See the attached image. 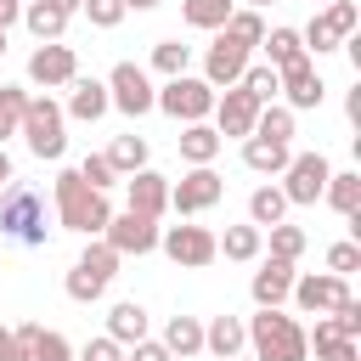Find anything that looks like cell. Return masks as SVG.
Instances as JSON below:
<instances>
[{
  "label": "cell",
  "mask_w": 361,
  "mask_h": 361,
  "mask_svg": "<svg viewBox=\"0 0 361 361\" xmlns=\"http://www.w3.org/2000/svg\"><path fill=\"white\" fill-rule=\"evenodd\" d=\"M51 6H56V11H68V17H73V11H79V6H85V0H51Z\"/></svg>",
  "instance_id": "816d5d0a"
},
{
  "label": "cell",
  "mask_w": 361,
  "mask_h": 361,
  "mask_svg": "<svg viewBox=\"0 0 361 361\" xmlns=\"http://www.w3.org/2000/svg\"><path fill=\"white\" fill-rule=\"evenodd\" d=\"M102 85H107V107H118L124 118H147L152 102H158L147 68H135V62H113V73H107Z\"/></svg>",
  "instance_id": "8992f818"
},
{
  "label": "cell",
  "mask_w": 361,
  "mask_h": 361,
  "mask_svg": "<svg viewBox=\"0 0 361 361\" xmlns=\"http://www.w3.org/2000/svg\"><path fill=\"white\" fill-rule=\"evenodd\" d=\"M175 147H180V158L192 164V169H203V164H214L220 158V135H214V124H180V135H175Z\"/></svg>",
  "instance_id": "603a6c76"
},
{
  "label": "cell",
  "mask_w": 361,
  "mask_h": 361,
  "mask_svg": "<svg viewBox=\"0 0 361 361\" xmlns=\"http://www.w3.org/2000/svg\"><path fill=\"white\" fill-rule=\"evenodd\" d=\"M23 23H28V34L39 45H51V39L68 34V11H56L51 0H23Z\"/></svg>",
  "instance_id": "d4e9b609"
},
{
  "label": "cell",
  "mask_w": 361,
  "mask_h": 361,
  "mask_svg": "<svg viewBox=\"0 0 361 361\" xmlns=\"http://www.w3.org/2000/svg\"><path fill=\"white\" fill-rule=\"evenodd\" d=\"M355 23H361L355 0H333L322 17H310V28H305L299 39H305V51H316V56H322V51H338V45L355 34Z\"/></svg>",
  "instance_id": "7c38bea8"
},
{
  "label": "cell",
  "mask_w": 361,
  "mask_h": 361,
  "mask_svg": "<svg viewBox=\"0 0 361 361\" xmlns=\"http://www.w3.org/2000/svg\"><path fill=\"white\" fill-rule=\"evenodd\" d=\"M147 327H152V316H147V305H135V299H118V305L107 310V338H113L118 350L141 344V338H147Z\"/></svg>",
  "instance_id": "44dd1931"
},
{
  "label": "cell",
  "mask_w": 361,
  "mask_h": 361,
  "mask_svg": "<svg viewBox=\"0 0 361 361\" xmlns=\"http://www.w3.org/2000/svg\"><path fill=\"white\" fill-rule=\"evenodd\" d=\"M243 344H248V333H243V316H214V322H203V350H209L214 361H231V355H243Z\"/></svg>",
  "instance_id": "7402d4cb"
},
{
  "label": "cell",
  "mask_w": 361,
  "mask_h": 361,
  "mask_svg": "<svg viewBox=\"0 0 361 361\" xmlns=\"http://www.w3.org/2000/svg\"><path fill=\"white\" fill-rule=\"evenodd\" d=\"M23 113H28V90L23 85H0V147L23 130Z\"/></svg>",
  "instance_id": "d6a6232c"
},
{
  "label": "cell",
  "mask_w": 361,
  "mask_h": 361,
  "mask_svg": "<svg viewBox=\"0 0 361 361\" xmlns=\"http://www.w3.org/2000/svg\"><path fill=\"white\" fill-rule=\"evenodd\" d=\"M17 17H23V0H0V34H6Z\"/></svg>",
  "instance_id": "7dc6e473"
},
{
  "label": "cell",
  "mask_w": 361,
  "mask_h": 361,
  "mask_svg": "<svg viewBox=\"0 0 361 361\" xmlns=\"http://www.w3.org/2000/svg\"><path fill=\"white\" fill-rule=\"evenodd\" d=\"M0 237H11V243H23V248H39V243L51 237V226H45V197H39L34 186L11 180V186L0 192Z\"/></svg>",
  "instance_id": "3957f363"
},
{
  "label": "cell",
  "mask_w": 361,
  "mask_h": 361,
  "mask_svg": "<svg viewBox=\"0 0 361 361\" xmlns=\"http://www.w3.org/2000/svg\"><path fill=\"white\" fill-rule=\"evenodd\" d=\"M51 197H56V220H62L68 231H79V237H102V231H107V220H113L107 192L85 186V180H79V169H62V175H56V186H51Z\"/></svg>",
  "instance_id": "6da1fadb"
},
{
  "label": "cell",
  "mask_w": 361,
  "mask_h": 361,
  "mask_svg": "<svg viewBox=\"0 0 361 361\" xmlns=\"http://www.w3.org/2000/svg\"><path fill=\"white\" fill-rule=\"evenodd\" d=\"M327 327H333L338 338H361V299L350 293L344 305H333V310H327Z\"/></svg>",
  "instance_id": "f35d334b"
},
{
  "label": "cell",
  "mask_w": 361,
  "mask_h": 361,
  "mask_svg": "<svg viewBox=\"0 0 361 361\" xmlns=\"http://www.w3.org/2000/svg\"><path fill=\"white\" fill-rule=\"evenodd\" d=\"M0 56H6V34H0Z\"/></svg>",
  "instance_id": "11a10c76"
},
{
  "label": "cell",
  "mask_w": 361,
  "mask_h": 361,
  "mask_svg": "<svg viewBox=\"0 0 361 361\" xmlns=\"http://www.w3.org/2000/svg\"><path fill=\"white\" fill-rule=\"evenodd\" d=\"M220 197H226V180L214 175V164L186 169L180 180H169V209H175V214H203V209H214Z\"/></svg>",
  "instance_id": "30bf717a"
},
{
  "label": "cell",
  "mask_w": 361,
  "mask_h": 361,
  "mask_svg": "<svg viewBox=\"0 0 361 361\" xmlns=\"http://www.w3.org/2000/svg\"><path fill=\"white\" fill-rule=\"evenodd\" d=\"M254 118H259V102H254L243 85H231V90L214 96V135H220V141H226V135L248 141V135H254Z\"/></svg>",
  "instance_id": "2e32d148"
},
{
  "label": "cell",
  "mask_w": 361,
  "mask_h": 361,
  "mask_svg": "<svg viewBox=\"0 0 361 361\" xmlns=\"http://www.w3.org/2000/svg\"><path fill=\"white\" fill-rule=\"evenodd\" d=\"M265 62L282 73V68H293V62H305L310 51H305V39H299V28H265Z\"/></svg>",
  "instance_id": "4316f807"
},
{
  "label": "cell",
  "mask_w": 361,
  "mask_h": 361,
  "mask_svg": "<svg viewBox=\"0 0 361 361\" xmlns=\"http://www.w3.org/2000/svg\"><path fill=\"white\" fill-rule=\"evenodd\" d=\"M248 344H254V361H310V338L299 327V316H282V310H259L243 322Z\"/></svg>",
  "instance_id": "7a4b0ae2"
},
{
  "label": "cell",
  "mask_w": 361,
  "mask_h": 361,
  "mask_svg": "<svg viewBox=\"0 0 361 361\" xmlns=\"http://www.w3.org/2000/svg\"><path fill=\"white\" fill-rule=\"evenodd\" d=\"M124 192H130V214H147V220H158L164 209H169V175H158V169H135V175H124Z\"/></svg>",
  "instance_id": "ac0fdd59"
},
{
  "label": "cell",
  "mask_w": 361,
  "mask_h": 361,
  "mask_svg": "<svg viewBox=\"0 0 361 361\" xmlns=\"http://www.w3.org/2000/svg\"><path fill=\"white\" fill-rule=\"evenodd\" d=\"M158 0H124V11H152Z\"/></svg>",
  "instance_id": "f907efd6"
},
{
  "label": "cell",
  "mask_w": 361,
  "mask_h": 361,
  "mask_svg": "<svg viewBox=\"0 0 361 361\" xmlns=\"http://www.w3.org/2000/svg\"><path fill=\"white\" fill-rule=\"evenodd\" d=\"M17 135L28 141L34 158L56 164L68 152V113H62V102L56 96H28V113H23V130Z\"/></svg>",
  "instance_id": "277c9868"
},
{
  "label": "cell",
  "mask_w": 361,
  "mask_h": 361,
  "mask_svg": "<svg viewBox=\"0 0 361 361\" xmlns=\"http://www.w3.org/2000/svg\"><path fill=\"white\" fill-rule=\"evenodd\" d=\"M327 175H333V164H327L322 152H293V158H288V169H282V197H288V209H293V203H299V209H310V203L322 197Z\"/></svg>",
  "instance_id": "ba28073f"
},
{
  "label": "cell",
  "mask_w": 361,
  "mask_h": 361,
  "mask_svg": "<svg viewBox=\"0 0 361 361\" xmlns=\"http://www.w3.org/2000/svg\"><path fill=\"white\" fill-rule=\"evenodd\" d=\"M118 276V254L102 243V237H90L85 243V254L73 259V271L62 276V293L73 299V305H96L102 293H107V282Z\"/></svg>",
  "instance_id": "5b68a950"
},
{
  "label": "cell",
  "mask_w": 361,
  "mask_h": 361,
  "mask_svg": "<svg viewBox=\"0 0 361 361\" xmlns=\"http://www.w3.org/2000/svg\"><path fill=\"white\" fill-rule=\"evenodd\" d=\"M28 361H73V344L62 333H39V344L28 350Z\"/></svg>",
  "instance_id": "b9f144b4"
},
{
  "label": "cell",
  "mask_w": 361,
  "mask_h": 361,
  "mask_svg": "<svg viewBox=\"0 0 361 361\" xmlns=\"http://www.w3.org/2000/svg\"><path fill=\"white\" fill-rule=\"evenodd\" d=\"M231 361H254V355H231Z\"/></svg>",
  "instance_id": "db71d44e"
},
{
  "label": "cell",
  "mask_w": 361,
  "mask_h": 361,
  "mask_svg": "<svg viewBox=\"0 0 361 361\" xmlns=\"http://www.w3.org/2000/svg\"><path fill=\"white\" fill-rule=\"evenodd\" d=\"M102 158L113 164V175H135V169H147V135H118Z\"/></svg>",
  "instance_id": "1f68e13d"
},
{
  "label": "cell",
  "mask_w": 361,
  "mask_h": 361,
  "mask_svg": "<svg viewBox=\"0 0 361 361\" xmlns=\"http://www.w3.org/2000/svg\"><path fill=\"white\" fill-rule=\"evenodd\" d=\"M158 344H164L175 361H186V355H203V322H197V316H169Z\"/></svg>",
  "instance_id": "cb8c5ba5"
},
{
  "label": "cell",
  "mask_w": 361,
  "mask_h": 361,
  "mask_svg": "<svg viewBox=\"0 0 361 361\" xmlns=\"http://www.w3.org/2000/svg\"><path fill=\"white\" fill-rule=\"evenodd\" d=\"M79 11L90 17V28H118L124 23V0H85Z\"/></svg>",
  "instance_id": "60d3db41"
},
{
  "label": "cell",
  "mask_w": 361,
  "mask_h": 361,
  "mask_svg": "<svg viewBox=\"0 0 361 361\" xmlns=\"http://www.w3.org/2000/svg\"><path fill=\"white\" fill-rule=\"evenodd\" d=\"M327 271H333V276L361 271V248H355V243H333V248H327Z\"/></svg>",
  "instance_id": "7bdbcfd3"
},
{
  "label": "cell",
  "mask_w": 361,
  "mask_h": 361,
  "mask_svg": "<svg viewBox=\"0 0 361 361\" xmlns=\"http://www.w3.org/2000/svg\"><path fill=\"white\" fill-rule=\"evenodd\" d=\"M254 135H265V141H293V113L282 107V102H271V107H259V118H254Z\"/></svg>",
  "instance_id": "d590c367"
},
{
  "label": "cell",
  "mask_w": 361,
  "mask_h": 361,
  "mask_svg": "<svg viewBox=\"0 0 361 361\" xmlns=\"http://www.w3.org/2000/svg\"><path fill=\"white\" fill-rule=\"evenodd\" d=\"M231 11H237V0H180V23L203 28V34H220Z\"/></svg>",
  "instance_id": "f546056e"
},
{
  "label": "cell",
  "mask_w": 361,
  "mask_h": 361,
  "mask_svg": "<svg viewBox=\"0 0 361 361\" xmlns=\"http://www.w3.org/2000/svg\"><path fill=\"white\" fill-rule=\"evenodd\" d=\"M158 231H164L158 220H147V214H130V209H124V214H113V220H107L102 243H107L118 259H124V254H135V259H141V254H152V248H158Z\"/></svg>",
  "instance_id": "5bb4252c"
},
{
  "label": "cell",
  "mask_w": 361,
  "mask_h": 361,
  "mask_svg": "<svg viewBox=\"0 0 361 361\" xmlns=\"http://www.w3.org/2000/svg\"><path fill=\"white\" fill-rule=\"evenodd\" d=\"M214 96H220V90H209V85H203V79H192V73H180V79H164V90H158V102H152V107H164V113H169V118H180V124H209Z\"/></svg>",
  "instance_id": "52a82bcc"
},
{
  "label": "cell",
  "mask_w": 361,
  "mask_h": 361,
  "mask_svg": "<svg viewBox=\"0 0 361 361\" xmlns=\"http://www.w3.org/2000/svg\"><path fill=\"white\" fill-rule=\"evenodd\" d=\"M237 85H243V90H248L259 107H271V102H276V68H271V62H248Z\"/></svg>",
  "instance_id": "e575fe53"
},
{
  "label": "cell",
  "mask_w": 361,
  "mask_h": 361,
  "mask_svg": "<svg viewBox=\"0 0 361 361\" xmlns=\"http://www.w3.org/2000/svg\"><path fill=\"white\" fill-rule=\"evenodd\" d=\"M305 243H310V237H305L299 226H288V220H282V226H271V259H288V265H299Z\"/></svg>",
  "instance_id": "74e56055"
},
{
  "label": "cell",
  "mask_w": 361,
  "mask_h": 361,
  "mask_svg": "<svg viewBox=\"0 0 361 361\" xmlns=\"http://www.w3.org/2000/svg\"><path fill=\"white\" fill-rule=\"evenodd\" d=\"M226 34H231V39H243V45L254 51V45L265 39V11H248V6H237V11L226 17Z\"/></svg>",
  "instance_id": "8d00e7d4"
},
{
  "label": "cell",
  "mask_w": 361,
  "mask_h": 361,
  "mask_svg": "<svg viewBox=\"0 0 361 361\" xmlns=\"http://www.w3.org/2000/svg\"><path fill=\"white\" fill-rule=\"evenodd\" d=\"M73 73H79L73 45L51 39V45H34V51H28V85H39V90H68Z\"/></svg>",
  "instance_id": "4fadbf2b"
},
{
  "label": "cell",
  "mask_w": 361,
  "mask_h": 361,
  "mask_svg": "<svg viewBox=\"0 0 361 361\" xmlns=\"http://www.w3.org/2000/svg\"><path fill=\"white\" fill-rule=\"evenodd\" d=\"M124 361H175V355H169L158 338H141V344H130V350H124Z\"/></svg>",
  "instance_id": "f6af8a7d"
},
{
  "label": "cell",
  "mask_w": 361,
  "mask_h": 361,
  "mask_svg": "<svg viewBox=\"0 0 361 361\" xmlns=\"http://www.w3.org/2000/svg\"><path fill=\"white\" fill-rule=\"evenodd\" d=\"M39 333H45L39 322H23V327H11V338H17V355H23V361H28V350L39 344Z\"/></svg>",
  "instance_id": "bcb514c9"
},
{
  "label": "cell",
  "mask_w": 361,
  "mask_h": 361,
  "mask_svg": "<svg viewBox=\"0 0 361 361\" xmlns=\"http://www.w3.org/2000/svg\"><path fill=\"white\" fill-rule=\"evenodd\" d=\"M73 361H124V350H118V344H113V338L102 333V338H90V344H85V350H79Z\"/></svg>",
  "instance_id": "ee69618b"
},
{
  "label": "cell",
  "mask_w": 361,
  "mask_h": 361,
  "mask_svg": "<svg viewBox=\"0 0 361 361\" xmlns=\"http://www.w3.org/2000/svg\"><path fill=\"white\" fill-rule=\"evenodd\" d=\"M293 276H299V271H293L288 259H265V265L254 271V282H248L254 305H259V310H282V299L293 293Z\"/></svg>",
  "instance_id": "d6986e66"
},
{
  "label": "cell",
  "mask_w": 361,
  "mask_h": 361,
  "mask_svg": "<svg viewBox=\"0 0 361 361\" xmlns=\"http://www.w3.org/2000/svg\"><path fill=\"white\" fill-rule=\"evenodd\" d=\"M11 180H17V169H11V152H6V147H0V192H6V186H11Z\"/></svg>",
  "instance_id": "681fc988"
},
{
  "label": "cell",
  "mask_w": 361,
  "mask_h": 361,
  "mask_svg": "<svg viewBox=\"0 0 361 361\" xmlns=\"http://www.w3.org/2000/svg\"><path fill=\"white\" fill-rule=\"evenodd\" d=\"M152 68H158L164 79H180V73L192 68V45H180V39H158V45H152Z\"/></svg>",
  "instance_id": "836d02e7"
},
{
  "label": "cell",
  "mask_w": 361,
  "mask_h": 361,
  "mask_svg": "<svg viewBox=\"0 0 361 361\" xmlns=\"http://www.w3.org/2000/svg\"><path fill=\"white\" fill-rule=\"evenodd\" d=\"M158 248H164L175 265H186V271H203V265L220 259L209 226H164V231H158Z\"/></svg>",
  "instance_id": "8fae6325"
},
{
  "label": "cell",
  "mask_w": 361,
  "mask_h": 361,
  "mask_svg": "<svg viewBox=\"0 0 361 361\" xmlns=\"http://www.w3.org/2000/svg\"><path fill=\"white\" fill-rule=\"evenodd\" d=\"M259 248H265V231H259V226H226V237H214V254H226V259H237V265L259 259Z\"/></svg>",
  "instance_id": "f1b7e54d"
},
{
  "label": "cell",
  "mask_w": 361,
  "mask_h": 361,
  "mask_svg": "<svg viewBox=\"0 0 361 361\" xmlns=\"http://www.w3.org/2000/svg\"><path fill=\"white\" fill-rule=\"evenodd\" d=\"M288 158H293V147H282V141H265V135H248V141H243V164H248L254 175H282Z\"/></svg>",
  "instance_id": "484cf974"
},
{
  "label": "cell",
  "mask_w": 361,
  "mask_h": 361,
  "mask_svg": "<svg viewBox=\"0 0 361 361\" xmlns=\"http://www.w3.org/2000/svg\"><path fill=\"white\" fill-rule=\"evenodd\" d=\"M305 316H327L333 305H344L350 299V276H333V271H322V276H293V293H288Z\"/></svg>",
  "instance_id": "e0dca14e"
},
{
  "label": "cell",
  "mask_w": 361,
  "mask_h": 361,
  "mask_svg": "<svg viewBox=\"0 0 361 361\" xmlns=\"http://www.w3.org/2000/svg\"><path fill=\"white\" fill-rule=\"evenodd\" d=\"M248 62H254V51L220 28V34H214V45L203 51V85H209V90H231V85L243 79V68H248Z\"/></svg>",
  "instance_id": "9c48e42d"
},
{
  "label": "cell",
  "mask_w": 361,
  "mask_h": 361,
  "mask_svg": "<svg viewBox=\"0 0 361 361\" xmlns=\"http://www.w3.org/2000/svg\"><path fill=\"white\" fill-rule=\"evenodd\" d=\"M282 220H288V197H282V186H254V192H248V226L271 231V226H282Z\"/></svg>",
  "instance_id": "83f0119b"
},
{
  "label": "cell",
  "mask_w": 361,
  "mask_h": 361,
  "mask_svg": "<svg viewBox=\"0 0 361 361\" xmlns=\"http://www.w3.org/2000/svg\"><path fill=\"white\" fill-rule=\"evenodd\" d=\"M276 96H282V107H288V113H310V107H322L327 85H322L316 62L305 56V62H293V68H282V73H276Z\"/></svg>",
  "instance_id": "9a60e30c"
},
{
  "label": "cell",
  "mask_w": 361,
  "mask_h": 361,
  "mask_svg": "<svg viewBox=\"0 0 361 361\" xmlns=\"http://www.w3.org/2000/svg\"><path fill=\"white\" fill-rule=\"evenodd\" d=\"M0 361H23V355H17V338H11V327H0Z\"/></svg>",
  "instance_id": "c3c4849f"
},
{
  "label": "cell",
  "mask_w": 361,
  "mask_h": 361,
  "mask_svg": "<svg viewBox=\"0 0 361 361\" xmlns=\"http://www.w3.org/2000/svg\"><path fill=\"white\" fill-rule=\"evenodd\" d=\"M243 6H248V11H265V6H276V0H243Z\"/></svg>",
  "instance_id": "f5cc1de1"
},
{
  "label": "cell",
  "mask_w": 361,
  "mask_h": 361,
  "mask_svg": "<svg viewBox=\"0 0 361 361\" xmlns=\"http://www.w3.org/2000/svg\"><path fill=\"white\" fill-rule=\"evenodd\" d=\"M322 197H327L338 214H355V209H361V175H355V169H333L327 186H322Z\"/></svg>",
  "instance_id": "4dcf8cb0"
},
{
  "label": "cell",
  "mask_w": 361,
  "mask_h": 361,
  "mask_svg": "<svg viewBox=\"0 0 361 361\" xmlns=\"http://www.w3.org/2000/svg\"><path fill=\"white\" fill-rule=\"evenodd\" d=\"M79 180H85V186H96V192H107V186H118V175H113V164H107L102 152H90V158L79 164Z\"/></svg>",
  "instance_id": "ab89813d"
},
{
  "label": "cell",
  "mask_w": 361,
  "mask_h": 361,
  "mask_svg": "<svg viewBox=\"0 0 361 361\" xmlns=\"http://www.w3.org/2000/svg\"><path fill=\"white\" fill-rule=\"evenodd\" d=\"M62 113H68V118H79V124H96V118L107 113V85H102V79L73 73V79H68V102H62Z\"/></svg>",
  "instance_id": "ffe728a7"
}]
</instances>
